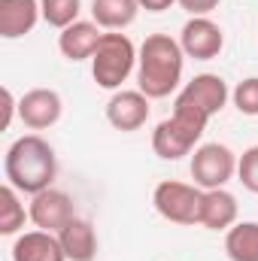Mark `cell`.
Instances as JSON below:
<instances>
[{
  "label": "cell",
  "mask_w": 258,
  "mask_h": 261,
  "mask_svg": "<svg viewBox=\"0 0 258 261\" xmlns=\"http://www.w3.org/2000/svg\"><path fill=\"white\" fill-rule=\"evenodd\" d=\"M186 52L170 34H149L137 49V85L149 100H161L183 82Z\"/></svg>",
  "instance_id": "1"
},
{
  "label": "cell",
  "mask_w": 258,
  "mask_h": 261,
  "mask_svg": "<svg viewBox=\"0 0 258 261\" xmlns=\"http://www.w3.org/2000/svg\"><path fill=\"white\" fill-rule=\"evenodd\" d=\"M43 18L40 0H0V37L3 40H18L37 28Z\"/></svg>",
  "instance_id": "15"
},
{
  "label": "cell",
  "mask_w": 258,
  "mask_h": 261,
  "mask_svg": "<svg viewBox=\"0 0 258 261\" xmlns=\"http://www.w3.org/2000/svg\"><path fill=\"white\" fill-rule=\"evenodd\" d=\"M200 195H203V189H197L194 182L189 186V182L164 179L152 192V206L161 219H167L173 225H197Z\"/></svg>",
  "instance_id": "6"
},
{
  "label": "cell",
  "mask_w": 258,
  "mask_h": 261,
  "mask_svg": "<svg viewBox=\"0 0 258 261\" xmlns=\"http://www.w3.org/2000/svg\"><path fill=\"white\" fill-rule=\"evenodd\" d=\"M3 173L6 182L21 195H40L52 189L58 176V155L40 134H24L6 149Z\"/></svg>",
  "instance_id": "2"
},
{
  "label": "cell",
  "mask_w": 258,
  "mask_h": 261,
  "mask_svg": "<svg viewBox=\"0 0 258 261\" xmlns=\"http://www.w3.org/2000/svg\"><path fill=\"white\" fill-rule=\"evenodd\" d=\"M134 70H137V46L131 43V37L122 31H107L91 55L94 82L107 91H119Z\"/></svg>",
  "instance_id": "4"
},
{
  "label": "cell",
  "mask_w": 258,
  "mask_h": 261,
  "mask_svg": "<svg viewBox=\"0 0 258 261\" xmlns=\"http://www.w3.org/2000/svg\"><path fill=\"white\" fill-rule=\"evenodd\" d=\"M231 100L240 116H258V76L237 82V88L231 91Z\"/></svg>",
  "instance_id": "21"
},
{
  "label": "cell",
  "mask_w": 258,
  "mask_h": 261,
  "mask_svg": "<svg viewBox=\"0 0 258 261\" xmlns=\"http://www.w3.org/2000/svg\"><path fill=\"white\" fill-rule=\"evenodd\" d=\"M237 197L228 189H210L200 195V213H197V225L207 231H228L231 225H237Z\"/></svg>",
  "instance_id": "12"
},
{
  "label": "cell",
  "mask_w": 258,
  "mask_h": 261,
  "mask_svg": "<svg viewBox=\"0 0 258 261\" xmlns=\"http://www.w3.org/2000/svg\"><path fill=\"white\" fill-rule=\"evenodd\" d=\"M176 3L194 18V15H210L213 9H219L222 0H176Z\"/></svg>",
  "instance_id": "24"
},
{
  "label": "cell",
  "mask_w": 258,
  "mask_h": 261,
  "mask_svg": "<svg viewBox=\"0 0 258 261\" xmlns=\"http://www.w3.org/2000/svg\"><path fill=\"white\" fill-rule=\"evenodd\" d=\"M179 46L186 52V58L194 61H213L222 55L225 49V31L210 18V15H194L183 24L179 34Z\"/></svg>",
  "instance_id": "7"
},
{
  "label": "cell",
  "mask_w": 258,
  "mask_h": 261,
  "mask_svg": "<svg viewBox=\"0 0 258 261\" xmlns=\"http://www.w3.org/2000/svg\"><path fill=\"white\" fill-rule=\"evenodd\" d=\"M152 113V100L140 88H119L107 100V122L122 134L140 130Z\"/></svg>",
  "instance_id": "8"
},
{
  "label": "cell",
  "mask_w": 258,
  "mask_h": 261,
  "mask_svg": "<svg viewBox=\"0 0 258 261\" xmlns=\"http://www.w3.org/2000/svg\"><path fill=\"white\" fill-rule=\"evenodd\" d=\"M225 255L231 261H258V222H237L225 231Z\"/></svg>",
  "instance_id": "18"
},
{
  "label": "cell",
  "mask_w": 258,
  "mask_h": 261,
  "mask_svg": "<svg viewBox=\"0 0 258 261\" xmlns=\"http://www.w3.org/2000/svg\"><path fill=\"white\" fill-rule=\"evenodd\" d=\"M140 3V9H146V12H164V9H170L176 0H137Z\"/></svg>",
  "instance_id": "25"
},
{
  "label": "cell",
  "mask_w": 258,
  "mask_h": 261,
  "mask_svg": "<svg viewBox=\"0 0 258 261\" xmlns=\"http://www.w3.org/2000/svg\"><path fill=\"white\" fill-rule=\"evenodd\" d=\"M58 240H61L67 261H94V255H97V231L88 219L76 216L70 225L58 231Z\"/></svg>",
  "instance_id": "16"
},
{
  "label": "cell",
  "mask_w": 258,
  "mask_h": 261,
  "mask_svg": "<svg viewBox=\"0 0 258 261\" xmlns=\"http://www.w3.org/2000/svg\"><path fill=\"white\" fill-rule=\"evenodd\" d=\"M100 37H104L100 24L79 18V21H73L70 28H64V31L58 34V49H61V55H64L67 61H73V64H76V61H91V55H94Z\"/></svg>",
  "instance_id": "14"
},
{
  "label": "cell",
  "mask_w": 258,
  "mask_h": 261,
  "mask_svg": "<svg viewBox=\"0 0 258 261\" xmlns=\"http://www.w3.org/2000/svg\"><path fill=\"white\" fill-rule=\"evenodd\" d=\"M21 192L12 189L9 182L0 186V234L3 237H12V234H21L24 231V222L31 219V210H24L21 203Z\"/></svg>",
  "instance_id": "19"
},
{
  "label": "cell",
  "mask_w": 258,
  "mask_h": 261,
  "mask_svg": "<svg viewBox=\"0 0 258 261\" xmlns=\"http://www.w3.org/2000/svg\"><path fill=\"white\" fill-rule=\"evenodd\" d=\"M31 222L40 228V231H52L58 234L64 225H70L76 219V206H73V197L67 192L58 189H46L40 195H31Z\"/></svg>",
  "instance_id": "10"
},
{
  "label": "cell",
  "mask_w": 258,
  "mask_h": 261,
  "mask_svg": "<svg viewBox=\"0 0 258 261\" xmlns=\"http://www.w3.org/2000/svg\"><path fill=\"white\" fill-rule=\"evenodd\" d=\"M210 116L203 110H197L194 103L176 97L173 103V116L158 122L152 130V152L164 161H179L186 155H192L197 140L203 137Z\"/></svg>",
  "instance_id": "3"
},
{
  "label": "cell",
  "mask_w": 258,
  "mask_h": 261,
  "mask_svg": "<svg viewBox=\"0 0 258 261\" xmlns=\"http://www.w3.org/2000/svg\"><path fill=\"white\" fill-rule=\"evenodd\" d=\"M140 12L137 0H91V21L100 31H125Z\"/></svg>",
  "instance_id": "17"
},
{
  "label": "cell",
  "mask_w": 258,
  "mask_h": 261,
  "mask_svg": "<svg viewBox=\"0 0 258 261\" xmlns=\"http://www.w3.org/2000/svg\"><path fill=\"white\" fill-rule=\"evenodd\" d=\"M40 12H43V21L49 28L64 31L73 21H79L82 0H40Z\"/></svg>",
  "instance_id": "20"
},
{
  "label": "cell",
  "mask_w": 258,
  "mask_h": 261,
  "mask_svg": "<svg viewBox=\"0 0 258 261\" xmlns=\"http://www.w3.org/2000/svg\"><path fill=\"white\" fill-rule=\"evenodd\" d=\"M189 170L197 189H225L237 176V155L222 143H203L194 149Z\"/></svg>",
  "instance_id": "5"
},
{
  "label": "cell",
  "mask_w": 258,
  "mask_h": 261,
  "mask_svg": "<svg viewBox=\"0 0 258 261\" xmlns=\"http://www.w3.org/2000/svg\"><path fill=\"white\" fill-rule=\"evenodd\" d=\"M237 179L246 192L258 195V146H249L240 158H237Z\"/></svg>",
  "instance_id": "22"
},
{
  "label": "cell",
  "mask_w": 258,
  "mask_h": 261,
  "mask_svg": "<svg viewBox=\"0 0 258 261\" xmlns=\"http://www.w3.org/2000/svg\"><path fill=\"white\" fill-rule=\"evenodd\" d=\"M12 261H67L58 234L52 231H21L12 243Z\"/></svg>",
  "instance_id": "13"
},
{
  "label": "cell",
  "mask_w": 258,
  "mask_h": 261,
  "mask_svg": "<svg viewBox=\"0 0 258 261\" xmlns=\"http://www.w3.org/2000/svg\"><path fill=\"white\" fill-rule=\"evenodd\" d=\"M64 113L61 94L55 88H31L18 97V119L28 130H49Z\"/></svg>",
  "instance_id": "9"
},
{
  "label": "cell",
  "mask_w": 258,
  "mask_h": 261,
  "mask_svg": "<svg viewBox=\"0 0 258 261\" xmlns=\"http://www.w3.org/2000/svg\"><path fill=\"white\" fill-rule=\"evenodd\" d=\"M0 100H3V107H0V128L3 130H9V125H12V119L18 116V100H15V94L3 85V91H0Z\"/></svg>",
  "instance_id": "23"
},
{
  "label": "cell",
  "mask_w": 258,
  "mask_h": 261,
  "mask_svg": "<svg viewBox=\"0 0 258 261\" xmlns=\"http://www.w3.org/2000/svg\"><path fill=\"white\" fill-rule=\"evenodd\" d=\"M176 97H183V100L194 103L197 110H203V113L213 119L216 113L225 110L231 91H228V82H225L219 73H197L194 79L186 82V88H183Z\"/></svg>",
  "instance_id": "11"
}]
</instances>
